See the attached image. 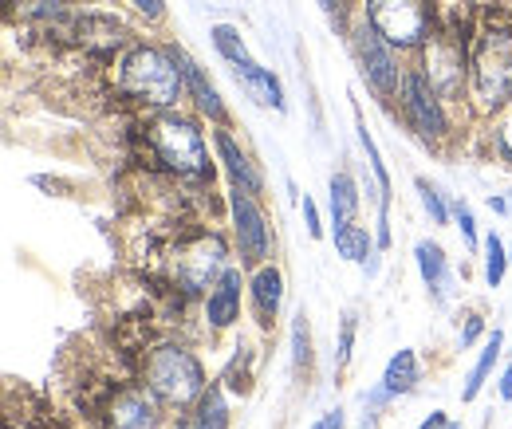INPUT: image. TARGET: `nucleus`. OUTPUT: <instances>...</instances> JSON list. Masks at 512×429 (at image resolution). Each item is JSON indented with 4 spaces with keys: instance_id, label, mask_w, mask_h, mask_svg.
<instances>
[{
    "instance_id": "obj_1",
    "label": "nucleus",
    "mask_w": 512,
    "mask_h": 429,
    "mask_svg": "<svg viewBox=\"0 0 512 429\" xmlns=\"http://www.w3.org/2000/svg\"><path fill=\"white\" fill-rule=\"evenodd\" d=\"M119 95L150 111H174L190 95L174 48L130 44L119 60Z\"/></svg>"
},
{
    "instance_id": "obj_2",
    "label": "nucleus",
    "mask_w": 512,
    "mask_h": 429,
    "mask_svg": "<svg viewBox=\"0 0 512 429\" xmlns=\"http://www.w3.org/2000/svg\"><path fill=\"white\" fill-rule=\"evenodd\" d=\"M469 103L481 115L505 111L512 103V24L489 20L477 28L469 48Z\"/></svg>"
},
{
    "instance_id": "obj_3",
    "label": "nucleus",
    "mask_w": 512,
    "mask_h": 429,
    "mask_svg": "<svg viewBox=\"0 0 512 429\" xmlns=\"http://www.w3.org/2000/svg\"><path fill=\"white\" fill-rule=\"evenodd\" d=\"M146 138H150V150L162 162V170H170L174 178L197 185L213 182V162H209L205 134H201L197 119L182 115L178 107L174 111H158L146 126Z\"/></svg>"
},
{
    "instance_id": "obj_4",
    "label": "nucleus",
    "mask_w": 512,
    "mask_h": 429,
    "mask_svg": "<svg viewBox=\"0 0 512 429\" xmlns=\"http://www.w3.org/2000/svg\"><path fill=\"white\" fill-rule=\"evenodd\" d=\"M142 382L146 390L170 406V410H190L201 402V394L209 390L205 386V367L201 359L193 355L190 347L182 343H162L146 355V367H142Z\"/></svg>"
},
{
    "instance_id": "obj_5",
    "label": "nucleus",
    "mask_w": 512,
    "mask_h": 429,
    "mask_svg": "<svg viewBox=\"0 0 512 429\" xmlns=\"http://www.w3.org/2000/svg\"><path fill=\"white\" fill-rule=\"evenodd\" d=\"M367 20L398 52H422L438 32V12L430 0H367Z\"/></svg>"
},
{
    "instance_id": "obj_6",
    "label": "nucleus",
    "mask_w": 512,
    "mask_h": 429,
    "mask_svg": "<svg viewBox=\"0 0 512 429\" xmlns=\"http://www.w3.org/2000/svg\"><path fill=\"white\" fill-rule=\"evenodd\" d=\"M351 52H355L363 83L375 91V99H379V103H394V99L402 95V75H406V71L398 67V56H394L398 48L386 44L367 16L351 28Z\"/></svg>"
},
{
    "instance_id": "obj_7",
    "label": "nucleus",
    "mask_w": 512,
    "mask_h": 429,
    "mask_svg": "<svg viewBox=\"0 0 512 429\" xmlns=\"http://www.w3.org/2000/svg\"><path fill=\"white\" fill-rule=\"evenodd\" d=\"M446 99L438 95V87L430 83V75L422 71V63L418 67H406V75H402V95H398V107H402V119L406 126L422 138V142H442L449 134V119H446V107H442Z\"/></svg>"
},
{
    "instance_id": "obj_8",
    "label": "nucleus",
    "mask_w": 512,
    "mask_h": 429,
    "mask_svg": "<svg viewBox=\"0 0 512 429\" xmlns=\"http://www.w3.org/2000/svg\"><path fill=\"white\" fill-rule=\"evenodd\" d=\"M229 268V245L221 233H197L190 245H182L178 264H174V280L182 288V296H201L209 292Z\"/></svg>"
},
{
    "instance_id": "obj_9",
    "label": "nucleus",
    "mask_w": 512,
    "mask_h": 429,
    "mask_svg": "<svg viewBox=\"0 0 512 429\" xmlns=\"http://www.w3.org/2000/svg\"><path fill=\"white\" fill-rule=\"evenodd\" d=\"M229 213H233V237H237V252H241V264L260 268L268 256H272V233H268V217L260 213L253 193L245 189H233L229 193Z\"/></svg>"
},
{
    "instance_id": "obj_10",
    "label": "nucleus",
    "mask_w": 512,
    "mask_h": 429,
    "mask_svg": "<svg viewBox=\"0 0 512 429\" xmlns=\"http://www.w3.org/2000/svg\"><path fill=\"white\" fill-rule=\"evenodd\" d=\"M422 71L430 75V83L438 87L442 99H461V87H465V75H469L465 44L446 36V32H434V40L422 48Z\"/></svg>"
},
{
    "instance_id": "obj_11",
    "label": "nucleus",
    "mask_w": 512,
    "mask_h": 429,
    "mask_svg": "<svg viewBox=\"0 0 512 429\" xmlns=\"http://www.w3.org/2000/svg\"><path fill=\"white\" fill-rule=\"evenodd\" d=\"M107 426L111 429H162V406L150 390H138L130 386L123 390L111 410H107Z\"/></svg>"
},
{
    "instance_id": "obj_12",
    "label": "nucleus",
    "mask_w": 512,
    "mask_h": 429,
    "mask_svg": "<svg viewBox=\"0 0 512 429\" xmlns=\"http://www.w3.org/2000/svg\"><path fill=\"white\" fill-rule=\"evenodd\" d=\"M213 142H217V162L225 166V174L233 178V189H245V193H264V178L256 170V162L249 158V150L233 138L229 126H217L213 130Z\"/></svg>"
},
{
    "instance_id": "obj_13",
    "label": "nucleus",
    "mask_w": 512,
    "mask_h": 429,
    "mask_svg": "<svg viewBox=\"0 0 512 429\" xmlns=\"http://www.w3.org/2000/svg\"><path fill=\"white\" fill-rule=\"evenodd\" d=\"M174 48V44H170ZM174 56L182 63V75H186V91H190L193 107H197V115L201 119H209L213 126H229V111H225V103H221V95H217V87L205 79V71L197 67L190 52H182V48H174Z\"/></svg>"
},
{
    "instance_id": "obj_14",
    "label": "nucleus",
    "mask_w": 512,
    "mask_h": 429,
    "mask_svg": "<svg viewBox=\"0 0 512 429\" xmlns=\"http://www.w3.org/2000/svg\"><path fill=\"white\" fill-rule=\"evenodd\" d=\"M241 319V268H225V276L205 296V323L209 331H229Z\"/></svg>"
},
{
    "instance_id": "obj_15",
    "label": "nucleus",
    "mask_w": 512,
    "mask_h": 429,
    "mask_svg": "<svg viewBox=\"0 0 512 429\" xmlns=\"http://www.w3.org/2000/svg\"><path fill=\"white\" fill-rule=\"evenodd\" d=\"M75 36H79V44H83L87 52L111 56V52H119V48L127 44L130 32L123 28V20H115V16H107V12H87V16L75 20Z\"/></svg>"
},
{
    "instance_id": "obj_16",
    "label": "nucleus",
    "mask_w": 512,
    "mask_h": 429,
    "mask_svg": "<svg viewBox=\"0 0 512 429\" xmlns=\"http://www.w3.org/2000/svg\"><path fill=\"white\" fill-rule=\"evenodd\" d=\"M249 300H253V315L256 323L268 331L272 319L280 315V304H284V276L276 264H260L249 280Z\"/></svg>"
},
{
    "instance_id": "obj_17",
    "label": "nucleus",
    "mask_w": 512,
    "mask_h": 429,
    "mask_svg": "<svg viewBox=\"0 0 512 429\" xmlns=\"http://www.w3.org/2000/svg\"><path fill=\"white\" fill-rule=\"evenodd\" d=\"M414 260H418V272H422V284L430 288L434 304H449L453 296V272H449V260L438 241H418L414 245Z\"/></svg>"
},
{
    "instance_id": "obj_18",
    "label": "nucleus",
    "mask_w": 512,
    "mask_h": 429,
    "mask_svg": "<svg viewBox=\"0 0 512 429\" xmlns=\"http://www.w3.org/2000/svg\"><path fill=\"white\" fill-rule=\"evenodd\" d=\"M237 79L245 83V91L253 95L260 107H272L276 115H284L288 111V99H284V87H280V79L268 71V67H260V63H241L237 67Z\"/></svg>"
},
{
    "instance_id": "obj_19",
    "label": "nucleus",
    "mask_w": 512,
    "mask_h": 429,
    "mask_svg": "<svg viewBox=\"0 0 512 429\" xmlns=\"http://www.w3.org/2000/svg\"><path fill=\"white\" fill-rule=\"evenodd\" d=\"M327 205H331V229H347L359 221V185L347 170L331 174L327 185Z\"/></svg>"
},
{
    "instance_id": "obj_20",
    "label": "nucleus",
    "mask_w": 512,
    "mask_h": 429,
    "mask_svg": "<svg viewBox=\"0 0 512 429\" xmlns=\"http://www.w3.org/2000/svg\"><path fill=\"white\" fill-rule=\"evenodd\" d=\"M375 237L367 233V225H347V229H335V252L347 260V264H367V272L375 276L379 272V260H375Z\"/></svg>"
},
{
    "instance_id": "obj_21",
    "label": "nucleus",
    "mask_w": 512,
    "mask_h": 429,
    "mask_svg": "<svg viewBox=\"0 0 512 429\" xmlns=\"http://www.w3.org/2000/svg\"><path fill=\"white\" fill-rule=\"evenodd\" d=\"M501 351H505V331L501 327H493V335H489V343H485V351L477 355V363L469 370V378H465V390H461V402H473L477 394H481V386L489 382V374L497 367V359H501Z\"/></svg>"
},
{
    "instance_id": "obj_22",
    "label": "nucleus",
    "mask_w": 512,
    "mask_h": 429,
    "mask_svg": "<svg viewBox=\"0 0 512 429\" xmlns=\"http://www.w3.org/2000/svg\"><path fill=\"white\" fill-rule=\"evenodd\" d=\"M383 386L390 398H402V394H410L418 386V355L410 347H402V351L390 355V363L383 370Z\"/></svg>"
},
{
    "instance_id": "obj_23",
    "label": "nucleus",
    "mask_w": 512,
    "mask_h": 429,
    "mask_svg": "<svg viewBox=\"0 0 512 429\" xmlns=\"http://www.w3.org/2000/svg\"><path fill=\"white\" fill-rule=\"evenodd\" d=\"M186 429H229V402L221 394V386H209L201 394V402L193 406V418Z\"/></svg>"
},
{
    "instance_id": "obj_24",
    "label": "nucleus",
    "mask_w": 512,
    "mask_h": 429,
    "mask_svg": "<svg viewBox=\"0 0 512 429\" xmlns=\"http://www.w3.org/2000/svg\"><path fill=\"white\" fill-rule=\"evenodd\" d=\"M209 36H213V48H217V56H221L225 63L241 67V63L253 60V56H249V48H245V36H241L233 24H217Z\"/></svg>"
},
{
    "instance_id": "obj_25",
    "label": "nucleus",
    "mask_w": 512,
    "mask_h": 429,
    "mask_svg": "<svg viewBox=\"0 0 512 429\" xmlns=\"http://www.w3.org/2000/svg\"><path fill=\"white\" fill-rule=\"evenodd\" d=\"M509 248L501 245V237L497 233H489L485 237V284L489 288H501L505 284V272H509Z\"/></svg>"
},
{
    "instance_id": "obj_26",
    "label": "nucleus",
    "mask_w": 512,
    "mask_h": 429,
    "mask_svg": "<svg viewBox=\"0 0 512 429\" xmlns=\"http://www.w3.org/2000/svg\"><path fill=\"white\" fill-rule=\"evenodd\" d=\"M292 367H296V374L312 367V327H308L304 307H300L296 319H292Z\"/></svg>"
},
{
    "instance_id": "obj_27",
    "label": "nucleus",
    "mask_w": 512,
    "mask_h": 429,
    "mask_svg": "<svg viewBox=\"0 0 512 429\" xmlns=\"http://www.w3.org/2000/svg\"><path fill=\"white\" fill-rule=\"evenodd\" d=\"M414 185H418V197H422V209L430 213V221H434V225H446L449 209H446V201H442V193L426 182V178H418Z\"/></svg>"
},
{
    "instance_id": "obj_28",
    "label": "nucleus",
    "mask_w": 512,
    "mask_h": 429,
    "mask_svg": "<svg viewBox=\"0 0 512 429\" xmlns=\"http://www.w3.org/2000/svg\"><path fill=\"white\" fill-rule=\"evenodd\" d=\"M355 327H359V319L347 311L343 315V327H339V355H335V363L339 367H347L351 363V347H355Z\"/></svg>"
},
{
    "instance_id": "obj_29",
    "label": "nucleus",
    "mask_w": 512,
    "mask_h": 429,
    "mask_svg": "<svg viewBox=\"0 0 512 429\" xmlns=\"http://www.w3.org/2000/svg\"><path fill=\"white\" fill-rule=\"evenodd\" d=\"M453 217H457V229H461L465 245L473 252V248H477V221H473V209H469L465 201H457V205H453Z\"/></svg>"
},
{
    "instance_id": "obj_30",
    "label": "nucleus",
    "mask_w": 512,
    "mask_h": 429,
    "mask_svg": "<svg viewBox=\"0 0 512 429\" xmlns=\"http://www.w3.org/2000/svg\"><path fill=\"white\" fill-rule=\"evenodd\" d=\"M138 16H146V24H162L166 20V0H130Z\"/></svg>"
},
{
    "instance_id": "obj_31",
    "label": "nucleus",
    "mask_w": 512,
    "mask_h": 429,
    "mask_svg": "<svg viewBox=\"0 0 512 429\" xmlns=\"http://www.w3.org/2000/svg\"><path fill=\"white\" fill-rule=\"evenodd\" d=\"M300 205H304V225H308V237H316V241H320L323 225H320V209H316V201L304 193V201H300Z\"/></svg>"
},
{
    "instance_id": "obj_32",
    "label": "nucleus",
    "mask_w": 512,
    "mask_h": 429,
    "mask_svg": "<svg viewBox=\"0 0 512 429\" xmlns=\"http://www.w3.org/2000/svg\"><path fill=\"white\" fill-rule=\"evenodd\" d=\"M481 331H485V323H481V315H469V319H465V331H461V347H473Z\"/></svg>"
},
{
    "instance_id": "obj_33",
    "label": "nucleus",
    "mask_w": 512,
    "mask_h": 429,
    "mask_svg": "<svg viewBox=\"0 0 512 429\" xmlns=\"http://www.w3.org/2000/svg\"><path fill=\"white\" fill-rule=\"evenodd\" d=\"M312 429H343V410H327Z\"/></svg>"
},
{
    "instance_id": "obj_34",
    "label": "nucleus",
    "mask_w": 512,
    "mask_h": 429,
    "mask_svg": "<svg viewBox=\"0 0 512 429\" xmlns=\"http://www.w3.org/2000/svg\"><path fill=\"white\" fill-rule=\"evenodd\" d=\"M320 8L331 16V20H343V8H347V0H320Z\"/></svg>"
},
{
    "instance_id": "obj_35",
    "label": "nucleus",
    "mask_w": 512,
    "mask_h": 429,
    "mask_svg": "<svg viewBox=\"0 0 512 429\" xmlns=\"http://www.w3.org/2000/svg\"><path fill=\"white\" fill-rule=\"evenodd\" d=\"M446 426H449V418L442 414V410H434V414H430V418H426L418 429H446Z\"/></svg>"
},
{
    "instance_id": "obj_36",
    "label": "nucleus",
    "mask_w": 512,
    "mask_h": 429,
    "mask_svg": "<svg viewBox=\"0 0 512 429\" xmlns=\"http://www.w3.org/2000/svg\"><path fill=\"white\" fill-rule=\"evenodd\" d=\"M497 390H501V398H505V402H512V367H505V374H501V386H497Z\"/></svg>"
},
{
    "instance_id": "obj_37",
    "label": "nucleus",
    "mask_w": 512,
    "mask_h": 429,
    "mask_svg": "<svg viewBox=\"0 0 512 429\" xmlns=\"http://www.w3.org/2000/svg\"><path fill=\"white\" fill-rule=\"evenodd\" d=\"M489 209H497V213H512L509 201H505V197H489Z\"/></svg>"
},
{
    "instance_id": "obj_38",
    "label": "nucleus",
    "mask_w": 512,
    "mask_h": 429,
    "mask_svg": "<svg viewBox=\"0 0 512 429\" xmlns=\"http://www.w3.org/2000/svg\"><path fill=\"white\" fill-rule=\"evenodd\" d=\"M446 429H461V426H457V422H449V426Z\"/></svg>"
},
{
    "instance_id": "obj_39",
    "label": "nucleus",
    "mask_w": 512,
    "mask_h": 429,
    "mask_svg": "<svg viewBox=\"0 0 512 429\" xmlns=\"http://www.w3.org/2000/svg\"><path fill=\"white\" fill-rule=\"evenodd\" d=\"M509 260H512V248H509Z\"/></svg>"
},
{
    "instance_id": "obj_40",
    "label": "nucleus",
    "mask_w": 512,
    "mask_h": 429,
    "mask_svg": "<svg viewBox=\"0 0 512 429\" xmlns=\"http://www.w3.org/2000/svg\"><path fill=\"white\" fill-rule=\"evenodd\" d=\"M509 355H512V351H509Z\"/></svg>"
}]
</instances>
